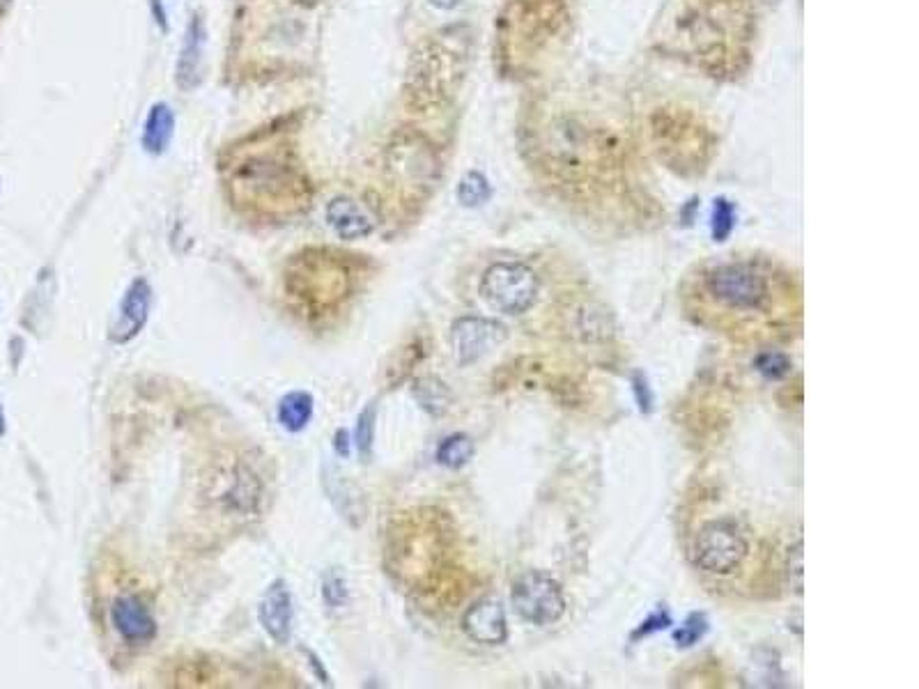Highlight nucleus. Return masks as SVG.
Wrapping results in <instances>:
<instances>
[{
	"label": "nucleus",
	"mask_w": 919,
	"mask_h": 689,
	"mask_svg": "<svg viewBox=\"0 0 919 689\" xmlns=\"http://www.w3.org/2000/svg\"><path fill=\"white\" fill-rule=\"evenodd\" d=\"M111 623L127 644H148L157 637V621L136 593H122L111 605Z\"/></svg>",
	"instance_id": "nucleus-7"
},
{
	"label": "nucleus",
	"mask_w": 919,
	"mask_h": 689,
	"mask_svg": "<svg viewBox=\"0 0 919 689\" xmlns=\"http://www.w3.org/2000/svg\"><path fill=\"white\" fill-rule=\"evenodd\" d=\"M786 575H789V584L793 591L802 595V588H805V582H802V540H798V543H795V547L789 552Z\"/></svg>",
	"instance_id": "nucleus-23"
},
{
	"label": "nucleus",
	"mask_w": 919,
	"mask_h": 689,
	"mask_svg": "<svg viewBox=\"0 0 919 689\" xmlns=\"http://www.w3.org/2000/svg\"><path fill=\"white\" fill-rule=\"evenodd\" d=\"M5 428H7V425H5V412H3V407H0V437L5 435Z\"/></svg>",
	"instance_id": "nucleus-28"
},
{
	"label": "nucleus",
	"mask_w": 919,
	"mask_h": 689,
	"mask_svg": "<svg viewBox=\"0 0 919 689\" xmlns=\"http://www.w3.org/2000/svg\"><path fill=\"white\" fill-rule=\"evenodd\" d=\"M175 131V115L168 104H154L145 120L143 129V147L150 154H161L171 143Z\"/></svg>",
	"instance_id": "nucleus-14"
},
{
	"label": "nucleus",
	"mask_w": 919,
	"mask_h": 689,
	"mask_svg": "<svg viewBox=\"0 0 919 689\" xmlns=\"http://www.w3.org/2000/svg\"><path fill=\"white\" fill-rule=\"evenodd\" d=\"M733 226H736V209L729 200H715L713 207V237L715 242H724L731 235Z\"/></svg>",
	"instance_id": "nucleus-19"
},
{
	"label": "nucleus",
	"mask_w": 919,
	"mask_h": 689,
	"mask_svg": "<svg viewBox=\"0 0 919 689\" xmlns=\"http://www.w3.org/2000/svg\"><path fill=\"white\" fill-rule=\"evenodd\" d=\"M635 389H637V396H639V405H642V409H648V402H651V398H648V389H646V379L644 377H635Z\"/></svg>",
	"instance_id": "nucleus-25"
},
{
	"label": "nucleus",
	"mask_w": 919,
	"mask_h": 689,
	"mask_svg": "<svg viewBox=\"0 0 919 689\" xmlns=\"http://www.w3.org/2000/svg\"><path fill=\"white\" fill-rule=\"evenodd\" d=\"M747 552V538L729 520H715L701 526L692 545L694 563L708 575H731L743 565Z\"/></svg>",
	"instance_id": "nucleus-4"
},
{
	"label": "nucleus",
	"mask_w": 919,
	"mask_h": 689,
	"mask_svg": "<svg viewBox=\"0 0 919 689\" xmlns=\"http://www.w3.org/2000/svg\"><path fill=\"white\" fill-rule=\"evenodd\" d=\"M756 370L768 379H782L791 373V359L779 352H766L756 359Z\"/></svg>",
	"instance_id": "nucleus-20"
},
{
	"label": "nucleus",
	"mask_w": 919,
	"mask_h": 689,
	"mask_svg": "<svg viewBox=\"0 0 919 689\" xmlns=\"http://www.w3.org/2000/svg\"><path fill=\"white\" fill-rule=\"evenodd\" d=\"M322 598L331 609H341L347 605V584L338 572H329L322 582Z\"/></svg>",
	"instance_id": "nucleus-21"
},
{
	"label": "nucleus",
	"mask_w": 919,
	"mask_h": 689,
	"mask_svg": "<svg viewBox=\"0 0 919 689\" xmlns=\"http://www.w3.org/2000/svg\"><path fill=\"white\" fill-rule=\"evenodd\" d=\"M336 453L338 455H350V444H347V432L345 430L336 432Z\"/></svg>",
	"instance_id": "nucleus-26"
},
{
	"label": "nucleus",
	"mask_w": 919,
	"mask_h": 689,
	"mask_svg": "<svg viewBox=\"0 0 919 689\" xmlns=\"http://www.w3.org/2000/svg\"><path fill=\"white\" fill-rule=\"evenodd\" d=\"M327 223L331 230L336 232L341 239L354 242V239H364L373 235L375 223L370 219V214L361 207L357 200L352 198H334L327 205Z\"/></svg>",
	"instance_id": "nucleus-11"
},
{
	"label": "nucleus",
	"mask_w": 919,
	"mask_h": 689,
	"mask_svg": "<svg viewBox=\"0 0 919 689\" xmlns=\"http://www.w3.org/2000/svg\"><path fill=\"white\" fill-rule=\"evenodd\" d=\"M540 281L522 262H497L485 269L481 294L492 308L506 315H522L536 304Z\"/></svg>",
	"instance_id": "nucleus-3"
},
{
	"label": "nucleus",
	"mask_w": 919,
	"mask_h": 689,
	"mask_svg": "<svg viewBox=\"0 0 919 689\" xmlns=\"http://www.w3.org/2000/svg\"><path fill=\"white\" fill-rule=\"evenodd\" d=\"M474 458V441L467 435H451L446 437L437 448V462L444 464L449 469H460Z\"/></svg>",
	"instance_id": "nucleus-16"
},
{
	"label": "nucleus",
	"mask_w": 919,
	"mask_h": 689,
	"mask_svg": "<svg viewBox=\"0 0 919 689\" xmlns=\"http://www.w3.org/2000/svg\"><path fill=\"white\" fill-rule=\"evenodd\" d=\"M511 600L515 611L527 623L552 625L566 614V598L561 586L543 572H524L515 579Z\"/></svg>",
	"instance_id": "nucleus-5"
},
{
	"label": "nucleus",
	"mask_w": 919,
	"mask_h": 689,
	"mask_svg": "<svg viewBox=\"0 0 919 689\" xmlns=\"http://www.w3.org/2000/svg\"><path fill=\"white\" fill-rule=\"evenodd\" d=\"M506 338V329L501 324L488 320V317H460L451 327V347L455 361L460 366H469L488 354L492 347H497Z\"/></svg>",
	"instance_id": "nucleus-6"
},
{
	"label": "nucleus",
	"mask_w": 919,
	"mask_h": 689,
	"mask_svg": "<svg viewBox=\"0 0 919 689\" xmlns=\"http://www.w3.org/2000/svg\"><path fill=\"white\" fill-rule=\"evenodd\" d=\"M704 290L731 313L763 311L770 301L768 276L752 262H722L704 274Z\"/></svg>",
	"instance_id": "nucleus-2"
},
{
	"label": "nucleus",
	"mask_w": 919,
	"mask_h": 689,
	"mask_svg": "<svg viewBox=\"0 0 919 689\" xmlns=\"http://www.w3.org/2000/svg\"><path fill=\"white\" fill-rule=\"evenodd\" d=\"M488 198H490V184L488 180H485V175L471 170V173L462 177L460 187H458V200L462 205L478 207V205H483Z\"/></svg>",
	"instance_id": "nucleus-17"
},
{
	"label": "nucleus",
	"mask_w": 919,
	"mask_h": 689,
	"mask_svg": "<svg viewBox=\"0 0 919 689\" xmlns=\"http://www.w3.org/2000/svg\"><path fill=\"white\" fill-rule=\"evenodd\" d=\"M375 421H377V409L375 405H368L364 412L357 418V430H354V444L359 448V455L364 460L370 458L373 453V444H375Z\"/></svg>",
	"instance_id": "nucleus-18"
},
{
	"label": "nucleus",
	"mask_w": 919,
	"mask_h": 689,
	"mask_svg": "<svg viewBox=\"0 0 919 689\" xmlns=\"http://www.w3.org/2000/svg\"><path fill=\"white\" fill-rule=\"evenodd\" d=\"M150 306H152V288L145 278H136L131 281L129 288L125 290V297L120 301V311L115 315V320L111 324V336L113 343H129L134 340L138 334H141L145 322L150 317Z\"/></svg>",
	"instance_id": "nucleus-8"
},
{
	"label": "nucleus",
	"mask_w": 919,
	"mask_h": 689,
	"mask_svg": "<svg viewBox=\"0 0 919 689\" xmlns=\"http://www.w3.org/2000/svg\"><path fill=\"white\" fill-rule=\"evenodd\" d=\"M430 3L435 7H439V10H453V7L458 5L460 0H430Z\"/></svg>",
	"instance_id": "nucleus-27"
},
{
	"label": "nucleus",
	"mask_w": 919,
	"mask_h": 689,
	"mask_svg": "<svg viewBox=\"0 0 919 689\" xmlns=\"http://www.w3.org/2000/svg\"><path fill=\"white\" fill-rule=\"evenodd\" d=\"M258 618L262 630L272 637L278 646H285L292 637V593L285 579H274L262 595Z\"/></svg>",
	"instance_id": "nucleus-9"
},
{
	"label": "nucleus",
	"mask_w": 919,
	"mask_h": 689,
	"mask_svg": "<svg viewBox=\"0 0 919 689\" xmlns=\"http://www.w3.org/2000/svg\"><path fill=\"white\" fill-rule=\"evenodd\" d=\"M315 412V400L308 391H290L278 402L276 416L283 430L301 432L308 428Z\"/></svg>",
	"instance_id": "nucleus-13"
},
{
	"label": "nucleus",
	"mask_w": 919,
	"mask_h": 689,
	"mask_svg": "<svg viewBox=\"0 0 919 689\" xmlns=\"http://www.w3.org/2000/svg\"><path fill=\"white\" fill-rule=\"evenodd\" d=\"M708 630V623H706V616H701V614H692L690 618H687V621L681 625V630H676L674 632V641L678 646H692V644H697V641L704 637Z\"/></svg>",
	"instance_id": "nucleus-22"
},
{
	"label": "nucleus",
	"mask_w": 919,
	"mask_h": 689,
	"mask_svg": "<svg viewBox=\"0 0 919 689\" xmlns=\"http://www.w3.org/2000/svg\"><path fill=\"white\" fill-rule=\"evenodd\" d=\"M285 292L308 311L327 313L350 297V267L324 251L301 253L285 269Z\"/></svg>",
	"instance_id": "nucleus-1"
},
{
	"label": "nucleus",
	"mask_w": 919,
	"mask_h": 689,
	"mask_svg": "<svg viewBox=\"0 0 919 689\" xmlns=\"http://www.w3.org/2000/svg\"><path fill=\"white\" fill-rule=\"evenodd\" d=\"M414 396L419 398L421 407L426 409V412H430L432 416L444 414L446 409H449V402H451V393L449 389H446V384L439 382V379L435 377L419 379L414 386Z\"/></svg>",
	"instance_id": "nucleus-15"
},
{
	"label": "nucleus",
	"mask_w": 919,
	"mask_h": 689,
	"mask_svg": "<svg viewBox=\"0 0 919 689\" xmlns=\"http://www.w3.org/2000/svg\"><path fill=\"white\" fill-rule=\"evenodd\" d=\"M462 630L476 644L499 646L508 637L506 611L497 600H478L462 616Z\"/></svg>",
	"instance_id": "nucleus-10"
},
{
	"label": "nucleus",
	"mask_w": 919,
	"mask_h": 689,
	"mask_svg": "<svg viewBox=\"0 0 919 689\" xmlns=\"http://www.w3.org/2000/svg\"><path fill=\"white\" fill-rule=\"evenodd\" d=\"M667 625H669V614H664V611H658V614H653L646 623H642V627H639V632H637V637H642V634H648V632H655V630H660V627H667Z\"/></svg>",
	"instance_id": "nucleus-24"
},
{
	"label": "nucleus",
	"mask_w": 919,
	"mask_h": 689,
	"mask_svg": "<svg viewBox=\"0 0 919 689\" xmlns=\"http://www.w3.org/2000/svg\"><path fill=\"white\" fill-rule=\"evenodd\" d=\"M203 49H205V28L203 21L193 17L189 23L187 35H184L182 53L177 60V85L182 90H191L200 79V65H203Z\"/></svg>",
	"instance_id": "nucleus-12"
}]
</instances>
